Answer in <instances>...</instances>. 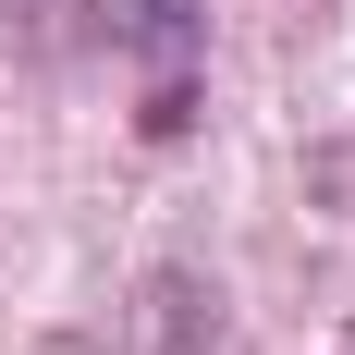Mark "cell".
Returning a JSON list of instances; mask_svg holds the SVG:
<instances>
[{
	"mask_svg": "<svg viewBox=\"0 0 355 355\" xmlns=\"http://www.w3.org/2000/svg\"><path fill=\"white\" fill-rule=\"evenodd\" d=\"M110 355H245V319H233V294L209 282V270H147L135 306H123V343Z\"/></svg>",
	"mask_w": 355,
	"mask_h": 355,
	"instance_id": "7a4b0ae2",
	"label": "cell"
},
{
	"mask_svg": "<svg viewBox=\"0 0 355 355\" xmlns=\"http://www.w3.org/2000/svg\"><path fill=\"white\" fill-rule=\"evenodd\" d=\"M98 37L147 62V135L196 123V62H209V0H98Z\"/></svg>",
	"mask_w": 355,
	"mask_h": 355,
	"instance_id": "6da1fadb",
	"label": "cell"
}]
</instances>
